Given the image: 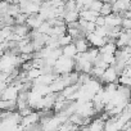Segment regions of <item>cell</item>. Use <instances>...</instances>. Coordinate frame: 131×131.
I'll return each mask as SVG.
<instances>
[{"mask_svg":"<svg viewBox=\"0 0 131 131\" xmlns=\"http://www.w3.org/2000/svg\"><path fill=\"white\" fill-rule=\"evenodd\" d=\"M62 54L66 55V57H68V58H73L77 54V50H76V46H75L73 41L67 44V45H64V46H62Z\"/></svg>","mask_w":131,"mask_h":131,"instance_id":"7a4b0ae2","label":"cell"},{"mask_svg":"<svg viewBox=\"0 0 131 131\" xmlns=\"http://www.w3.org/2000/svg\"><path fill=\"white\" fill-rule=\"evenodd\" d=\"M94 34H96L98 36H102V37L107 36V28H105V26H96L95 30H94Z\"/></svg>","mask_w":131,"mask_h":131,"instance_id":"30bf717a","label":"cell"},{"mask_svg":"<svg viewBox=\"0 0 131 131\" xmlns=\"http://www.w3.org/2000/svg\"><path fill=\"white\" fill-rule=\"evenodd\" d=\"M72 41H73L72 37H71L67 32L58 37V44H59V46H64V45H67V44H70V42H72Z\"/></svg>","mask_w":131,"mask_h":131,"instance_id":"8992f818","label":"cell"},{"mask_svg":"<svg viewBox=\"0 0 131 131\" xmlns=\"http://www.w3.org/2000/svg\"><path fill=\"white\" fill-rule=\"evenodd\" d=\"M98 50H99V53H109V54H113L116 50H117V46H116V44H114V41H107V42H104L100 48H98Z\"/></svg>","mask_w":131,"mask_h":131,"instance_id":"3957f363","label":"cell"},{"mask_svg":"<svg viewBox=\"0 0 131 131\" xmlns=\"http://www.w3.org/2000/svg\"><path fill=\"white\" fill-rule=\"evenodd\" d=\"M112 13V4H109V3H103V5H102V8H100V10H99V14H102V16H108V14H111Z\"/></svg>","mask_w":131,"mask_h":131,"instance_id":"ba28073f","label":"cell"},{"mask_svg":"<svg viewBox=\"0 0 131 131\" xmlns=\"http://www.w3.org/2000/svg\"><path fill=\"white\" fill-rule=\"evenodd\" d=\"M73 44L76 46L77 53H84V51H86L90 48V44L86 40V37H77L76 40H73Z\"/></svg>","mask_w":131,"mask_h":131,"instance_id":"6da1fadb","label":"cell"},{"mask_svg":"<svg viewBox=\"0 0 131 131\" xmlns=\"http://www.w3.org/2000/svg\"><path fill=\"white\" fill-rule=\"evenodd\" d=\"M100 54H102V53H100ZM102 59H103V62H104L105 64H108V66H112V64L116 62L114 55H113V54H109V53H103V54H102Z\"/></svg>","mask_w":131,"mask_h":131,"instance_id":"52a82bcc","label":"cell"},{"mask_svg":"<svg viewBox=\"0 0 131 131\" xmlns=\"http://www.w3.org/2000/svg\"><path fill=\"white\" fill-rule=\"evenodd\" d=\"M119 26H121L122 30H130L131 28V21H130V18H122Z\"/></svg>","mask_w":131,"mask_h":131,"instance_id":"8fae6325","label":"cell"},{"mask_svg":"<svg viewBox=\"0 0 131 131\" xmlns=\"http://www.w3.org/2000/svg\"><path fill=\"white\" fill-rule=\"evenodd\" d=\"M79 17L80 16H79V12L77 10H68V12H64V14H63V19H64L66 25L77 21Z\"/></svg>","mask_w":131,"mask_h":131,"instance_id":"277c9868","label":"cell"},{"mask_svg":"<svg viewBox=\"0 0 131 131\" xmlns=\"http://www.w3.org/2000/svg\"><path fill=\"white\" fill-rule=\"evenodd\" d=\"M26 72H27V79H30V80H35V79H37L42 73L41 72V68H37V67H31Z\"/></svg>","mask_w":131,"mask_h":131,"instance_id":"5b68a950","label":"cell"},{"mask_svg":"<svg viewBox=\"0 0 131 131\" xmlns=\"http://www.w3.org/2000/svg\"><path fill=\"white\" fill-rule=\"evenodd\" d=\"M102 5H103V2H102V0H94V2L89 5V9L95 10V12H98V13H99V10H100Z\"/></svg>","mask_w":131,"mask_h":131,"instance_id":"9c48e42d","label":"cell"}]
</instances>
